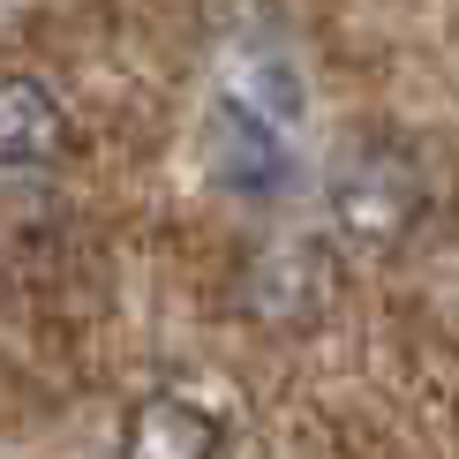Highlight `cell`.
<instances>
[{
    "instance_id": "cell-1",
    "label": "cell",
    "mask_w": 459,
    "mask_h": 459,
    "mask_svg": "<svg viewBox=\"0 0 459 459\" xmlns=\"http://www.w3.org/2000/svg\"><path fill=\"white\" fill-rule=\"evenodd\" d=\"M332 219H339V234L361 241V248H392L414 219H422V174H414V159L392 151V143L354 151L332 174Z\"/></svg>"
},
{
    "instance_id": "cell-2",
    "label": "cell",
    "mask_w": 459,
    "mask_h": 459,
    "mask_svg": "<svg viewBox=\"0 0 459 459\" xmlns=\"http://www.w3.org/2000/svg\"><path fill=\"white\" fill-rule=\"evenodd\" d=\"M332 301V256L316 241H279L248 264V309L264 324H309Z\"/></svg>"
},
{
    "instance_id": "cell-3",
    "label": "cell",
    "mask_w": 459,
    "mask_h": 459,
    "mask_svg": "<svg viewBox=\"0 0 459 459\" xmlns=\"http://www.w3.org/2000/svg\"><path fill=\"white\" fill-rule=\"evenodd\" d=\"M212 166L226 188H241V196H272L286 181V143L279 128L264 121V113H248L241 99H219L212 113Z\"/></svg>"
},
{
    "instance_id": "cell-4",
    "label": "cell",
    "mask_w": 459,
    "mask_h": 459,
    "mask_svg": "<svg viewBox=\"0 0 459 459\" xmlns=\"http://www.w3.org/2000/svg\"><path fill=\"white\" fill-rule=\"evenodd\" d=\"M212 452H219V422L181 392L143 399L121 437V459H212Z\"/></svg>"
},
{
    "instance_id": "cell-5",
    "label": "cell",
    "mask_w": 459,
    "mask_h": 459,
    "mask_svg": "<svg viewBox=\"0 0 459 459\" xmlns=\"http://www.w3.org/2000/svg\"><path fill=\"white\" fill-rule=\"evenodd\" d=\"M53 151H61V99L38 75H8V91H0V159H8V174L53 166Z\"/></svg>"
},
{
    "instance_id": "cell-6",
    "label": "cell",
    "mask_w": 459,
    "mask_h": 459,
    "mask_svg": "<svg viewBox=\"0 0 459 459\" xmlns=\"http://www.w3.org/2000/svg\"><path fill=\"white\" fill-rule=\"evenodd\" d=\"M226 99H241L248 113H264L272 128H286V121H301V75L279 53H234L226 61Z\"/></svg>"
}]
</instances>
